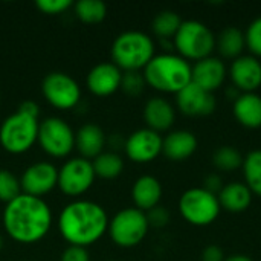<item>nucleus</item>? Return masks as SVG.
<instances>
[{
    "label": "nucleus",
    "instance_id": "14",
    "mask_svg": "<svg viewBox=\"0 0 261 261\" xmlns=\"http://www.w3.org/2000/svg\"><path fill=\"white\" fill-rule=\"evenodd\" d=\"M176 104L180 113L191 118L210 116L217 107L214 93L203 90L194 83H190L179 93H176Z\"/></svg>",
    "mask_w": 261,
    "mask_h": 261
},
{
    "label": "nucleus",
    "instance_id": "21",
    "mask_svg": "<svg viewBox=\"0 0 261 261\" xmlns=\"http://www.w3.org/2000/svg\"><path fill=\"white\" fill-rule=\"evenodd\" d=\"M232 113L236 121L245 128L261 127V96L257 92L240 93L232 102Z\"/></svg>",
    "mask_w": 261,
    "mask_h": 261
},
{
    "label": "nucleus",
    "instance_id": "6",
    "mask_svg": "<svg viewBox=\"0 0 261 261\" xmlns=\"http://www.w3.org/2000/svg\"><path fill=\"white\" fill-rule=\"evenodd\" d=\"M38 118L15 112L0 125V145L11 154L29 151L38 138Z\"/></svg>",
    "mask_w": 261,
    "mask_h": 261
},
{
    "label": "nucleus",
    "instance_id": "41",
    "mask_svg": "<svg viewBox=\"0 0 261 261\" xmlns=\"http://www.w3.org/2000/svg\"><path fill=\"white\" fill-rule=\"evenodd\" d=\"M109 261H115V260H109Z\"/></svg>",
    "mask_w": 261,
    "mask_h": 261
},
{
    "label": "nucleus",
    "instance_id": "11",
    "mask_svg": "<svg viewBox=\"0 0 261 261\" xmlns=\"http://www.w3.org/2000/svg\"><path fill=\"white\" fill-rule=\"evenodd\" d=\"M95 171L92 167V161L84 158H73L66 161L61 168H58V188L63 194L69 197H80L86 194L93 182Z\"/></svg>",
    "mask_w": 261,
    "mask_h": 261
},
{
    "label": "nucleus",
    "instance_id": "7",
    "mask_svg": "<svg viewBox=\"0 0 261 261\" xmlns=\"http://www.w3.org/2000/svg\"><path fill=\"white\" fill-rule=\"evenodd\" d=\"M220 203L216 194L206 191L203 187H194L179 199V213L182 219L193 226H210L220 216Z\"/></svg>",
    "mask_w": 261,
    "mask_h": 261
},
{
    "label": "nucleus",
    "instance_id": "8",
    "mask_svg": "<svg viewBox=\"0 0 261 261\" xmlns=\"http://www.w3.org/2000/svg\"><path fill=\"white\" fill-rule=\"evenodd\" d=\"M150 225L147 214L138 208H124L109 222V236L112 242L124 249L138 246L148 234Z\"/></svg>",
    "mask_w": 261,
    "mask_h": 261
},
{
    "label": "nucleus",
    "instance_id": "35",
    "mask_svg": "<svg viewBox=\"0 0 261 261\" xmlns=\"http://www.w3.org/2000/svg\"><path fill=\"white\" fill-rule=\"evenodd\" d=\"M60 261H90V255H89V251L86 248L67 246L63 251Z\"/></svg>",
    "mask_w": 261,
    "mask_h": 261
},
{
    "label": "nucleus",
    "instance_id": "32",
    "mask_svg": "<svg viewBox=\"0 0 261 261\" xmlns=\"http://www.w3.org/2000/svg\"><path fill=\"white\" fill-rule=\"evenodd\" d=\"M145 80L141 72H122V81H121V89L130 95V96H138L142 93L145 87Z\"/></svg>",
    "mask_w": 261,
    "mask_h": 261
},
{
    "label": "nucleus",
    "instance_id": "23",
    "mask_svg": "<svg viewBox=\"0 0 261 261\" xmlns=\"http://www.w3.org/2000/svg\"><path fill=\"white\" fill-rule=\"evenodd\" d=\"M252 197L254 194L245 185V182H229L223 185L222 191L217 194L220 208L234 214L245 213L251 206Z\"/></svg>",
    "mask_w": 261,
    "mask_h": 261
},
{
    "label": "nucleus",
    "instance_id": "31",
    "mask_svg": "<svg viewBox=\"0 0 261 261\" xmlns=\"http://www.w3.org/2000/svg\"><path fill=\"white\" fill-rule=\"evenodd\" d=\"M246 47L251 50V55L260 58L261 57V15L254 18L248 29L245 31Z\"/></svg>",
    "mask_w": 261,
    "mask_h": 261
},
{
    "label": "nucleus",
    "instance_id": "16",
    "mask_svg": "<svg viewBox=\"0 0 261 261\" xmlns=\"http://www.w3.org/2000/svg\"><path fill=\"white\" fill-rule=\"evenodd\" d=\"M226 75V64L219 57L211 55L200 61H196L194 66H191V83L211 93H214L225 84Z\"/></svg>",
    "mask_w": 261,
    "mask_h": 261
},
{
    "label": "nucleus",
    "instance_id": "3",
    "mask_svg": "<svg viewBox=\"0 0 261 261\" xmlns=\"http://www.w3.org/2000/svg\"><path fill=\"white\" fill-rule=\"evenodd\" d=\"M145 84L162 93H179L191 83V64L177 54L154 55L142 70Z\"/></svg>",
    "mask_w": 261,
    "mask_h": 261
},
{
    "label": "nucleus",
    "instance_id": "1",
    "mask_svg": "<svg viewBox=\"0 0 261 261\" xmlns=\"http://www.w3.org/2000/svg\"><path fill=\"white\" fill-rule=\"evenodd\" d=\"M52 211L43 199L23 193L3 210L5 232L20 245L43 240L52 228Z\"/></svg>",
    "mask_w": 261,
    "mask_h": 261
},
{
    "label": "nucleus",
    "instance_id": "33",
    "mask_svg": "<svg viewBox=\"0 0 261 261\" xmlns=\"http://www.w3.org/2000/svg\"><path fill=\"white\" fill-rule=\"evenodd\" d=\"M35 6L43 12L49 15H58L66 12L69 8L73 6L70 0H37Z\"/></svg>",
    "mask_w": 261,
    "mask_h": 261
},
{
    "label": "nucleus",
    "instance_id": "26",
    "mask_svg": "<svg viewBox=\"0 0 261 261\" xmlns=\"http://www.w3.org/2000/svg\"><path fill=\"white\" fill-rule=\"evenodd\" d=\"M182 18L177 12L171 11V9H165L161 11L159 14H156V17L151 21V31L156 37H159L161 40H170L173 41L174 35L177 34L180 24H182Z\"/></svg>",
    "mask_w": 261,
    "mask_h": 261
},
{
    "label": "nucleus",
    "instance_id": "19",
    "mask_svg": "<svg viewBox=\"0 0 261 261\" xmlns=\"http://www.w3.org/2000/svg\"><path fill=\"white\" fill-rule=\"evenodd\" d=\"M199 141L190 130L170 132L162 141V154L171 162H184L197 150Z\"/></svg>",
    "mask_w": 261,
    "mask_h": 261
},
{
    "label": "nucleus",
    "instance_id": "36",
    "mask_svg": "<svg viewBox=\"0 0 261 261\" xmlns=\"http://www.w3.org/2000/svg\"><path fill=\"white\" fill-rule=\"evenodd\" d=\"M226 255L219 245H208L202 252V261H225Z\"/></svg>",
    "mask_w": 261,
    "mask_h": 261
},
{
    "label": "nucleus",
    "instance_id": "9",
    "mask_svg": "<svg viewBox=\"0 0 261 261\" xmlns=\"http://www.w3.org/2000/svg\"><path fill=\"white\" fill-rule=\"evenodd\" d=\"M37 142L46 154L66 158L75 148V132L64 119L50 116L40 122Z\"/></svg>",
    "mask_w": 261,
    "mask_h": 261
},
{
    "label": "nucleus",
    "instance_id": "13",
    "mask_svg": "<svg viewBox=\"0 0 261 261\" xmlns=\"http://www.w3.org/2000/svg\"><path fill=\"white\" fill-rule=\"evenodd\" d=\"M162 141L164 138L159 133L147 127L139 128L127 138L124 144L125 156L135 164L153 162L159 154H162Z\"/></svg>",
    "mask_w": 261,
    "mask_h": 261
},
{
    "label": "nucleus",
    "instance_id": "12",
    "mask_svg": "<svg viewBox=\"0 0 261 261\" xmlns=\"http://www.w3.org/2000/svg\"><path fill=\"white\" fill-rule=\"evenodd\" d=\"M21 193L43 199L58 185V168L46 161L29 165L20 177Z\"/></svg>",
    "mask_w": 261,
    "mask_h": 261
},
{
    "label": "nucleus",
    "instance_id": "25",
    "mask_svg": "<svg viewBox=\"0 0 261 261\" xmlns=\"http://www.w3.org/2000/svg\"><path fill=\"white\" fill-rule=\"evenodd\" d=\"M243 179L245 185L254 196L261 197V148L249 151L243 158Z\"/></svg>",
    "mask_w": 261,
    "mask_h": 261
},
{
    "label": "nucleus",
    "instance_id": "40",
    "mask_svg": "<svg viewBox=\"0 0 261 261\" xmlns=\"http://www.w3.org/2000/svg\"><path fill=\"white\" fill-rule=\"evenodd\" d=\"M2 248H3V240L0 239V249H2Z\"/></svg>",
    "mask_w": 261,
    "mask_h": 261
},
{
    "label": "nucleus",
    "instance_id": "4",
    "mask_svg": "<svg viewBox=\"0 0 261 261\" xmlns=\"http://www.w3.org/2000/svg\"><path fill=\"white\" fill-rule=\"evenodd\" d=\"M153 38L141 31H125L112 44V63L122 72H141L154 57Z\"/></svg>",
    "mask_w": 261,
    "mask_h": 261
},
{
    "label": "nucleus",
    "instance_id": "24",
    "mask_svg": "<svg viewBox=\"0 0 261 261\" xmlns=\"http://www.w3.org/2000/svg\"><path fill=\"white\" fill-rule=\"evenodd\" d=\"M216 49L223 58L236 60L243 55L246 49V38L245 32L236 26H228L220 31L216 37Z\"/></svg>",
    "mask_w": 261,
    "mask_h": 261
},
{
    "label": "nucleus",
    "instance_id": "18",
    "mask_svg": "<svg viewBox=\"0 0 261 261\" xmlns=\"http://www.w3.org/2000/svg\"><path fill=\"white\" fill-rule=\"evenodd\" d=\"M144 121L147 128L161 135L162 132H168L173 127L176 121V109L168 99L162 96L150 98L144 106Z\"/></svg>",
    "mask_w": 261,
    "mask_h": 261
},
{
    "label": "nucleus",
    "instance_id": "20",
    "mask_svg": "<svg viewBox=\"0 0 261 261\" xmlns=\"http://www.w3.org/2000/svg\"><path fill=\"white\" fill-rule=\"evenodd\" d=\"M132 199L135 208L148 213L156 208L162 199V185L161 182L150 174H144L138 177L132 187Z\"/></svg>",
    "mask_w": 261,
    "mask_h": 261
},
{
    "label": "nucleus",
    "instance_id": "15",
    "mask_svg": "<svg viewBox=\"0 0 261 261\" xmlns=\"http://www.w3.org/2000/svg\"><path fill=\"white\" fill-rule=\"evenodd\" d=\"M228 73L232 87L240 93L257 92L261 87V61L254 55H242L232 60Z\"/></svg>",
    "mask_w": 261,
    "mask_h": 261
},
{
    "label": "nucleus",
    "instance_id": "27",
    "mask_svg": "<svg viewBox=\"0 0 261 261\" xmlns=\"http://www.w3.org/2000/svg\"><path fill=\"white\" fill-rule=\"evenodd\" d=\"M92 167L96 177L110 180L118 177L124 170L122 158L115 151H102L98 158L92 161Z\"/></svg>",
    "mask_w": 261,
    "mask_h": 261
},
{
    "label": "nucleus",
    "instance_id": "38",
    "mask_svg": "<svg viewBox=\"0 0 261 261\" xmlns=\"http://www.w3.org/2000/svg\"><path fill=\"white\" fill-rule=\"evenodd\" d=\"M18 112H21L24 115H29V116H34V118H38V104L34 102V101H24V102L20 104Z\"/></svg>",
    "mask_w": 261,
    "mask_h": 261
},
{
    "label": "nucleus",
    "instance_id": "5",
    "mask_svg": "<svg viewBox=\"0 0 261 261\" xmlns=\"http://www.w3.org/2000/svg\"><path fill=\"white\" fill-rule=\"evenodd\" d=\"M173 46L177 55L187 61H200L213 55L216 49V35L200 20H184L177 34L173 38Z\"/></svg>",
    "mask_w": 261,
    "mask_h": 261
},
{
    "label": "nucleus",
    "instance_id": "28",
    "mask_svg": "<svg viewBox=\"0 0 261 261\" xmlns=\"http://www.w3.org/2000/svg\"><path fill=\"white\" fill-rule=\"evenodd\" d=\"M76 17L86 24L101 23L107 15V6L101 0H80L73 5Z\"/></svg>",
    "mask_w": 261,
    "mask_h": 261
},
{
    "label": "nucleus",
    "instance_id": "39",
    "mask_svg": "<svg viewBox=\"0 0 261 261\" xmlns=\"http://www.w3.org/2000/svg\"><path fill=\"white\" fill-rule=\"evenodd\" d=\"M225 261H254L249 255L246 254H232V255H228Z\"/></svg>",
    "mask_w": 261,
    "mask_h": 261
},
{
    "label": "nucleus",
    "instance_id": "22",
    "mask_svg": "<svg viewBox=\"0 0 261 261\" xmlns=\"http://www.w3.org/2000/svg\"><path fill=\"white\" fill-rule=\"evenodd\" d=\"M106 147V135L96 124H84L75 133V148L81 158L93 161L98 158Z\"/></svg>",
    "mask_w": 261,
    "mask_h": 261
},
{
    "label": "nucleus",
    "instance_id": "30",
    "mask_svg": "<svg viewBox=\"0 0 261 261\" xmlns=\"http://www.w3.org/2000/svg\"><path fill=\"white\" fill-rule=\"evenodd\" d=\"M21 194L20 179H17L9 170H0V202L9 203Z\"/></svg>",
    "mask_w": 261,
    "mask_h": 261
},
{
    "label": "nucleus",
    "instance_id": "34",
    "mask_svg": "<svg viewBox=\"0 0 261 261\" xmlns=\"http://www.w3.org/2000/svg\"><path fill=\"white\" fill-rule=\"evenodd\" d=\"M145 214H147L148 225L150 226H154V228H164L170 222V213H168V210H165L161 205H158L156 208L150 210Z\"/></svg>",
    "mask_w": 261,
    "mask_h": 261
},
{
    "label": "nucleus",
    "instance_id": "17",
    "mask_svg": "<svg viewBox=\"0 0 261 261\" xmlns=\"http://www.w3.org/2000/svg\"><path fill=\"white\" fill-rule=\"evenodd\" d=\"M122 70L113 63H99L87 73V89L96 96H110L121 89Z\"/></svg>",
    "mask_w": 261,
    "mask_h": 261
},
{
    "label": "nucleus",
    "instance_id": "37",
    "mask_svg": "<svg viewBox=\"0 0 261 261\" xmlns=\"http://www.w3.org/2000/svg\"><path fill=\"white\" fill-rule=\"evenodd\" d=\"M203 188H205L206 191H210V193H213V194L217 196V194L222 191V188H223V180H222V177H220L217 173H213V174H210V176L205 177V185H203Z\"/></svg>",
    "mask_w": 261,
    "mask_h": 261
},
{
    "label": "nucleus",
    "instance_id": "10",
    "mask_svg": "<svg viewBox=\"0 0 261 261\" xmlns=\"http://www.w3.org/2000/svg\"><path fill=\"white\" fill-rule=\"evenodd\" d=\"M44 99L58 110H70L81 99L80 84L66 72H50L41 83Z\"/></svg>",
    "mask_w": 261,
    "mask_h": 261
},
{
    "label": "nucleus",
    "instance_id": "2",
    "mask_svg": "<svg viewBox=\"0 0 261 261\" xmlns=\"http://www.w3.org/2000/svg\"><path fill=\"white\" fill-rule=\"evenodd\" d=\"M106 210L92 200H73L58 216V231L69 246L89 248L104 237L109 229Z\"/></svg>",
    "mask_w": 261,
    "mask_h": 261
},
{
    "label": "nucleus",
    "instance_id": "29",
    "mask_svg": "<svg viewBox=\"0 0 261 261\" xmlns=\"http://www.w3.org/2000/svg\"><path fill=\"white\" fill-rule=\"evenodd\" d=\"M213 165L219 171L232 173V171L242 168L243 156L237 148H234L231 145H222L213 154Z\"/></svg>",
    "mask_w": 261,
    "mask_h": 261
}]
</instances>
